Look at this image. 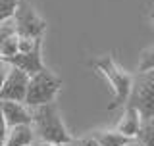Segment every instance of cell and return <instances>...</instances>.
<instances>
[{
    "mask_svg": "<svg viewBox=\"0 0 154 146\" xmlns=\"http://www.w3.org/2000/svg\"><path fill=\"white\" fill-rule=\"evenodd\" d=\"M31 115H33L31 125H33V131H35V140L54 142L60 146L71 140L66 125L62 123L60 111H58V106L54 102L31 108Z\"/></svg>",
    "mask_w": 154,
    "mask_h": 146,
    "instance_id": "1",
    "label": "cell"
},
{
    "mask_svg": "<svg viewBox=\"0 0 154 146\" xmlns=\"http://www.w3.org/2000/svg\"><path fill=\"white\" fill-rule=\"evenodd\" d=\"M93 65H94V69H98V73H102L106 77V81L114 89V102L108 106V110H116L119 106L127 104L129 92H131V87H133V75L131 73L125 71L112 56L98 58Z\"/></svg>",
    "mask_w": 154,
    "mask_h": 146,
    "instance_id": "2",
    "label": "cell"
},
{
    "mask_svg": "<svg viewBox=\"0 0 154 146\" xmlns=\"http://www.w3.org/2000/svg\"><path fill=\"white\" fill-rule=\"evenodd\" d=\"M62 89V79L52 73L50 69H41L35 75L29 77V87H27V96L25 104L29 108H37L42 104H50L56 100L58 92Z\"/></svg>",
    "mask_w": 154,
    "mask_h": 146,
    "instance_id": "3",
    "label": "cell"
},
{
    "mask_svg": "<svg viewBox=\"0 0 154 146\" xmlns=\"http://www.w3.org/2000/svg\"><path fill=\"white\" fill-rule=\"evenodd\" d=\"M127 106L137 108L143 119L154 117V71H139L133 77Z\"/></svg>",
    "mask_w": 154,
    "mask_h": 146,
    "instance_id": "4",
    "label": "cell"
},
{
    "mask_svg": "<svg viewBox=\"0 0 154 146\" xmlns=\"http://www.w3.org/2000/svg\"><path fill=\"white\" fill-rule=\"evenodd\" d=\"M14 21V29L17 35H25V37H37L42 38L46 31V23L42 17H38V14L33 10V6L27 0H19L17 10L12 17Z\"/></svg>",
    "mask_w": 154,
    "mask_h": 146,
    "instance_id": "5",
    "label": "cell"
},
{
    "mask_svg": "<svg viewBox=\"0 0 154 146\" xmlns=\"http://www.w3.org/2000/svg\"><path fill=\"white\" fill-rule=\"evenodd\" d=\"M29 73H25L19 67L10 69L2 89H0V100H16V102H25L27 96V87H29Z\"/></svg>",
    "mask_w": 154,
    "mask_h": 146,
    "instance_id": "6",
    "label": "cell"
},
{
    "mask_svg": "<svg viewBox=\"0 0 154 146\" xmlns=\"http://www.w3.org/2000/svg\"><path fill=\"white\" fill-rule=\"evenodd\" d=\"M41 46L33 48V50H29V52H17L16 56L8 58V62L14 67H19V69H23L25 73H29V75H35L37 71L45 69L42 56H41Z\"/></svg>",
    "mask_w": 154,
    "mask_h": 146,
    "instance_id": "7",
    "label": "cell"
},
{
    "mask_svg": "<svg viewBox=\"0 0 154 146\" xmlns=\"http://www.w3.org/2000/svg\"><path fill=\"white\" fill-rule=\"evenodd\" d=\"M0 106H2L4 117H6L8 125L14 127V125H21V123H31L33 115L31 110L25 102H16V100H0Z\"/></svg>",
    "mask_w": 154,
    "mask_h": 146,
    "instance_id": "8",
    "label": "cell"
},
{
    "mask_svg": "<svg viewBox=\"0 0 154 146\" xmlns=\"http://www.w3.org/2000/svg\"><path fill=\"white\" fill-rule=\"evenodd\" d=\"M141 123H143V115L139 114V110L125 104V111H123V115H122V119H119L116 129L129 138H137L139 131H141Z\"/></svg>",
    "mask_w": 154,
    "mask_h": 146,
    "instance_id": "9",
    "label": "cell"
},
{
    "mask_svg": "<svg viewBox=\"0 0 154 146\" xmlns=\"http://www.w3.org/2000/svg\"><path fill=\"white\" fill-rule=\"evenodd\" d=\"M33 142H35V131L31 123L10 127L6 138H4V146H31Z\"/></svg>",
    "mask_w": 154,
    "mask_h": 146,
    "instance_id": "10",
    "label": "cell"
},
{
    "mask_svg": "<svg viewBox=\"0 0 154 146\" xmlns=\"http://www.w3.org/2000/svg\"><path fill=\"white\" fill-rule=\"evenodd\" d=\"M93 137L96 138L98 146H122L129 140V137H125L118 129H114V131H96Z\"/></svg>",
    "mask_w": 154,
    "mask_h": 146,
    "instance_id": "11",
    "label": "cell"
},
{
    "mask_svg": "<svg viewBox=\"0 0 154 146\" xmlns=\"http://www.w3.org/2000/svg\"><path fill=\"white\" fill-rule=\"evenodd\" d=\"M137 138L143 142V146H154V117L143 119Z\"/></svg>",
    "mask_w": 154,
    "mask_h": 146,
    "instance_id": "12",
    "label": "cell"
},
{
    "mask_svg": "<svg viewBox=\"0 0 154 146\" xmlns=\"http://www.w3.org/2000/svg\"><path fill=\"white\" fill-rule=\"evenodd\" d=\"M19 52V42H17V33H12V35H8L4 38L2 42V48H0V58H4V60H8V58L16 56Z\"/></svg>",
    "mask_w": 154,
    "mask_h": 146,
    "instance_id": "13",
    "label": "cell"
},
{
    "mask_svg": "<svg viewBox=\"0 0 154 146\" xmlns=\"http://www.w3.org/2000/svg\"><path fill=\"white\" fill-rule=\"evenodd\" d=\"M137 71H154V46L144 48L139 56Z\"/></svg>",
    "mask_w": 154,
    "mask_h": 146,
    "instance_id": "14",
    "label": "cell"
},
{
    "mask_svg": "<svg viewBox=\"0 0 154 146\" xmlns=\"http://www.w3.org/2000/svg\"><path fill=\"white\" fill-rule=\"evenodd\" d=\"M19 0H0V23L10 21L17 10Z\"/></svg>",
    "mask_w": 154,
    "mask_h": 146,
    "instance_id": "15",
    "label": "cell"
},
{
    "mask_svg": "<svg viewBox=\"0 0 154 146\" xmlns=\"http://www.w3.org/2000/svg\"><path fill=\"white\" fill-rule=\"evenodd\" d=\"M62 146H98V142H96L94 137H85V138H71L69 142Z\"/></svg>",
    "mask_w": 154,
    "mask_h": 146,
    "instance_id": "16",
    "label": "cell"
},
{
    "mask_svg": "<svg viewBox=\"0 0 154 146\" xmlns=\"http://www.w3.org/2000/svg\"><path fill=\"white\" fill-rule=\"evenodd\" d=\"M12 33H16V29H14V21H12V19H10V21L0 23V48H2L4 38H6L8 35H12Z\"/></svg>",
    "mask_w": 154,
    "mask_h": 146,
    "instance_id": "17",
    "label": "cell"
},
{
    "mask_svg": "<svg viewBox=\"0 0 154 146\" xmlns=\"http://www.w3.org/2000/svg\"><path fill=\"white\" fill-rule=\"evenodd\" d=\"M10 69H12V64H10L8 60H4V58H0V89H2V85H4V81H6Z\"/></svg>",
    "mask_w": 154,
    "mask_h": 146,
    "instance_id": "18",
    "label": "cell"
},
{
    "mask_svg": "<svg viewBox=\"0 0 154 146\" xmlns=\"http://www.w3.org/2000/svg\"><path fill=\"white\" fill-rule=\"evenodd\" d=\"M8 129H10V125H8L6 117H4L2 106H0V140H2V142H4V138H6V135H8Z\"/></svg>",
    "mask_w": 154,
    "mask_h": 146,
    "instance_id": "19",
    "label": "cell"
},
{
    "mask_svg": "<svg viewBox=\"0 0 154 146\" xmlns=\"http://www.w3.org/2000/svg\"><path fill=\"white\" fill-rule=\"evenodd\" d=\"M122 146H143V142L139 138H129L125 144H122Z\"/></svg>",
    "mask_w": 154,
    "mask_h": 146,
    "instance_id": "20",
    "label": "cell"
},
{
    "mask_svg": "<svg viewBox=\"0 0 154 146\" xmlns=\"http://www.w3.org/2000/svg\"><path fill=\"white\" fill-rule=\"evenodd\" d=\"M31 146H60V144H54V142H45V140H35Z\"/></svg>",
    "mask_w": 154,
    "mask_h": 146,
    "instance_id": "21",
    "label": "cell"
},
{
    "mask_svg": "<svg viewBox=\"0 0 154 146\" xmlns=\"http://www.w3.org/2000/svg\"><path fill=\"white\" fill-rule=\"evenodd\" d=\"M150 19H152V23H154V12H152V14H150Z\"/></svg>",
    "mask_w": 154,
    "mask_h": 146,
    "instance_id": "22",
    "label": "cell"
},
{
    "mask_svg": "<svg viewBox=\"0 0 154 146\" xmlns=\"http://www.w3.org/2000/svg\"><path fill=\"white\" fill-rule=\"evenodd\" d=\"M0 146H4V142H2V140H0Z\"/></svg>",
    "mask_w": 154,
    "mask_h": 146,
    "instance_id": "23",
    "label": "cell"
}]
</instances>
